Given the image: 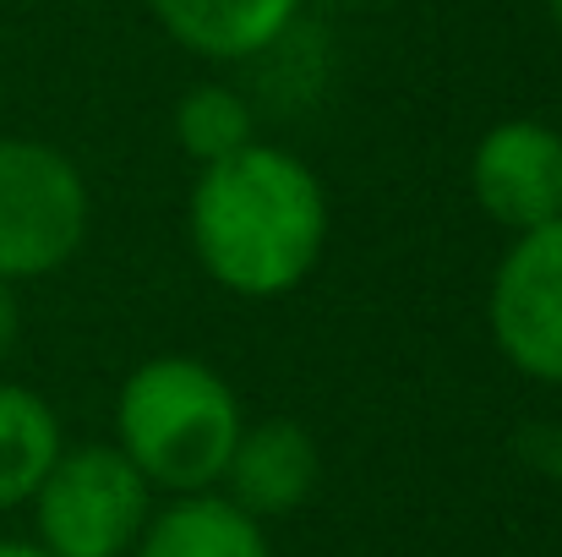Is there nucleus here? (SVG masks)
Wrapping results in <instances>:
<instances>
[{
	"label": "nucleus",
	"mask_w": 562,
	"mask_h": 557,
	"mask_svg": "<svg viewBox=\"0 0 562 557\" xmlns=\"http://www.w3.org/2000/svg\"><path fill=\"white\" fill-rule=\"evenodd\" d=\"M187 224L191 252L218 290L273 301L317 268L328 246V191L290 148L246 143L196 176Z\"/></svg>",
	"instance_id": "1"
},
{
	"label": "nucleus",
	"mask_w": 562,
	"mask_h": 557,
	"mask_svg": "<svg viewBox=\"0 0 562 557\" xmlns=\"http://www.w3.org/2000/svg\"><path fill=\"white\" fill-rule=\"evenodd\" d=\"M246 415L235 388L191 356H159L115 393V448L154 492H213L235 454Z\"/></svg>",
	"instance_id": "2"
},
{
	"label": "nucleus",
	"mask_w": 562,
	"mask_h": 557,
	"mask_svg": "<svg viewBox=\"0 0 562 557\" xmlns=\"http://www.w3.org/2000/svg\"><path fill=\"white\" fill-rule=\"evenodd\" d=\"M27 503L49 557H132L154 520V487L115 443L60 448Z\"/></svg>",
	"instance_id": "3"
},
{
	"label": "nucleus",
	"mask_w": 562,
	"mask_h": 557,
	"mask_svg": "<svg viewBox=\"0 0 562 557\" xmlns=\"http://www.w3.org/2000/svg\"><path fill=\"white\" fill-rule=\"evenodd\" d=\"M88 181L82 170L27 137H0V279H44L66 268L88 235Z\"/></svg>",
	"instance_id": "4"
},
{
	"label": "nucleus",
	"mask_w": 562,
	"mask_h": 557,
	"mask_svg": "<svg viewBox=\"0 0 562 557\" xmlns=\"http://www.w3.org/2000/svg\"><path fill=\"white\" fill-rule=\"evenodd\" d=\"M486 323L508 367L562 388V219L514 235L492 274Z\"/></svg>",
	"instance_id": "5"
},
{
	"label": "nucleus",
	"mask_w": 562,
	"mask_h": 557,
	"mask_svg": "<svg viewBox=\"0 0 562 557\" xmlns=\"http://www.w3.org/2000/svg\"><path fill=\"white\" fill-rule=\"evenodd\" d=\"M470 191L508 235L562 219V132L547 121H497L475 143Z\"/></svg>",
	"instance_id": "6"
},
{
	"label": "nucleus",
	"mask_w": 562,
	"mask_h": 557,
	"mask_svg": "<svg viewBox=\"0 0 562 557\" xmlns=\"http://www.w3.org/2000/svg\"><path fill=\"white\" fill-rule=\"evenodd\" d=\"M317 476H323V454L312 432L290 415H273V421L240 426L218 487L251 520H284L317 492Z\"/></svg>",
	"instance_id": "7"
},
{
	"label": "nucleus",
	"mask_w": 562,
	"mask_h": 557,
	"mask_svg": "<svg viewBox=\"0 0 562 557\" xmlns=\"http://www.w3.org/2000/svg\"><path fill=\"white\" fill-rule=\"evenodd\" d=\"M159 27L202 60H246L279 44L301 0H148Z\"/></svg>",
	"instance_id": "8"
},
{
	"label": "nucleus",
	"mask_w": 562,
	"mask_h": 557,
	"mask_svg": "<svg viewBox=\"0 0 562 557\" xmlns=\"http://www.w3.org/2000/svg\"><path fill=\"white\" fill-rule=\"evenodd\" d=\"M132 557H273L262 520L235 509L224 492H187L154 509Z\"/></svg>",
	"instance_id": "9"
},
{
	"label": "nucleus",
	"mask_w": 562,
	"mask_h": 557,
	"mask_svg": "<svg viewBox=\"0 0 562 557\" xmlns=\"http://www.w3.org/2000/svg\"><path fill=\"white\" fill-rule=\"evenodd\" d=\"M60 421L55 410L22 388V382H0V514L22 509L38 481L49 476L55 454H60Z\"/></svg>",
	"instance_id": "10"
},
{
	"label": "nucleus",
	"mask_w": 562,
	"mask_h": 557,
	"mask_svg": "<svg viewBox=\"0 0 562 557\" xmlns=\"http://www.w3.org/2000/svg\"><path fill=\"white\" fill-rule=\"evenodd\" d=\"M176 143L187 148V159H196V170L240 154L246 143H257L251 137V104L224 82H196L176 104Z\"/></svg>",
	"instance_id": "11"
},
{
	"label": "nucleus",
	"mask_w": 562,
	"mask_h": 557,
	"mask_svg": "<svg viewBox=\"0 0 562 557\" xmlns=\"http://www.w3.org/2000/svg\"><path fill=\"white\" fill-rule=\"evenodd\" d=\"M16 339H22V307H16V290L0 279V367L16 350Z\"/></svg>",
	"instance_id": "12"
},
{
	"label": "nucleus",
	"mask_w": 562,
	"mask_h": 557,
	"mask_svg": "<svg viewBox=\"0 0 562 557\" xmlns=\"http://www.w3.org/2000/svg\"><path fill=\"white\" fill-rule=\"evenodd\" d=\"M0 557H49L38 542H0Z\"/></svg>",
	"instance_id": "13"
},
{
	"label": "nucleus",
	"mask_w": 562,
	"mask_h": 557,
	"mask_svg": "<svg viewBox=\"0 0 562 557\" xmlns=\"http://www.w3.org/2000/svg\"><path fill=\"white\" fill-rule=\"evenodd\" d=\"M547 16H552V27L562 33V0H547Z\"/></svg>",
	"instance_id": "14"
}]
</instances>
